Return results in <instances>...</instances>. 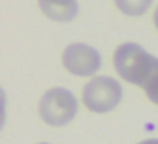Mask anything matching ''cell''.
<instances>
[{"instance_id": "8992f818", "label": "cell", "mask_w": 158, "mask_h": 144, "mask_svg": "<svg viewBox=\"0 0 158 144\" xmlns=\"http://www.w3.org/2000/svg\"><path fill=\"white\" fill-rule=\"evenodd\" d=\"M116 7L129 17H138L150 10L153 0H114Z\"/></svg>"}, {"instance_id": "30bf717a", "label": "cell", "mask_w": 158, "mask_h": 144, "mask_svg": "<svg viewBox=\"0 0 158 144\" xmlns=\"http://www.w3.org/2000/svg\"><path fill=\"white\" fill-rule=\"evenodd\" d=\"M41 144H48V142H41Z\"/></svg>"}, {"instance_id": "9c48e42d", "label": "cell", "mask_w": 158, "mask_h": 144, "mask_svg": "<svg viewBox=\"0 0 158 144\" xmlns=\"http://www.w3.org/2000/svg\"><path fill=\"white\" fill-rule=\"evenodd\" d=\"M153 24H155V27H156V31H158V7L155 9V14H153Z\"/></svg>"}, {"instance_id": "6da1fadb", "label": "cell", "mask_w": 158, "mask_h": 144, "mask_svg": "<svg viewBox=\"0 0 158 144\" xmlns=\"http://www.w3.org/2000/svg\"><path fill=\"white\" fill-rule=\"evenodd\" d=\"M112 65L124 82L141 88H144L158 73V58L136 42H123L117 46L112 56Z\"/></svg>"}, {"instance_id": "52a82bcc", "label": "cell", "mask_w": 158, "mask_h": 144, "mask_svg": "<svg viewBox=\"0 0 158 144\" xmlns=\"http://www.w3.org/2000/svg\"><path fill=\"white\" fill-rule=\"evenodd\" d=\"M143 90H144V93H146L148 100L153 102L155 105H158V73L150 80V83H148Z\"/></svg>"}, {"instance_id": "5b68a950", "label": "cell", "mask_w": 158, "mask_h": 144, "mask_svg": "<svg viewBox=\"0 0 158 144\" xmlns=\"http://www.w3.org/2000/svg\"><path fill=\"white\" fill-rule=\"evenodd\" d=\"M38 5L46 17L56 22L73 21L78 14L77 0H38Z\"/></svg>"}, {"instance_id": "7a4b0ae2", "label": "cell", "mask_w": 158, "mask_h": 144, "mask_svg": "<svg viewBox=\"0 0 158 144\" xmlns=\"http://www.w3.org/2000/svg\"><path fill=\"white\" fill-rule=\"evenodd\" d=\"M38 112L43 122L48 126L61 127L75 119L78 112V100L68 88L55 86L41 97Z\"/></svg>"}, {"instance_id": "277c9868", "label": "cell", "mask_w": 158, "mask_h": 144, "mask_svg": "<svg viewBox=\"0 0 158 144\" xmlns=\"http://www.w3.org/2000/svg\"><path fill=\"white\" fill-rule=\"evenodd\" d=\"M61 63L75 76H94L102 66V56L95 48L83 42H73L65 48Z\"/></svg>"}, {"instance_id": "3957f363", "label": "cell", "mask_w": 158, "mask_h": 144, "mask_svg": "<svg viewBox=\"0 0 158 144\" xmlns=\"http://www.w3.org/2000/svg\"><path fill=\"white\" fill-rule=\"evenodd\" d=\"M123 100V86L110 76H94L85 83L82 102L90 112L107 114L114 110Z\"/></svg>"}, {"instance_id": "ba28073f", "label": "cell", "mask_w": 158, "mask_h": 144, "mask_svg": "<svg viewBox=\"0 0 158 144\" xmlns=\"http://www.w3.org/2000/svg\"><path fill=\"white\" fill-rule=\"evenodd\" d=\"M138 144H158V139L156 137H150V139H144V141H141V142H138Z\"/></svg>"}]
</instances>
